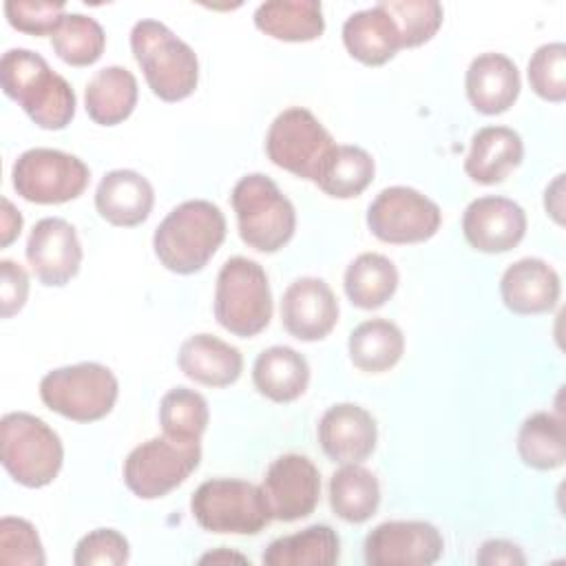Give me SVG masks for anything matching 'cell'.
I'll use <instances>...</instances> for the list:
<instances>
[{
  "label": "cell",
  "mask_w": 566,
  "mask_h": 566,
  "mask_svg": "<svg viewBox=\"0 0 566 566\" xmlns=\"http://www.w3.org/2000/svg\"><path fill=\"white\" fill-rule=\"evenodd\" d=\"M0 84L7 97L46 130H62L75 117V93L49 62L29 49H9L0 60Z\"/></svg>",
  "instance_id": "cell-1"
},
{
  "label": "cell",
  "mask_w": 566,
  "mask_h": 566,
  "mask_svg": "<svg viewBox=\"0 0 566 566\" xmlns=\"http://www.w3.org/2000/svg\"><path fill=\"white\" fill-rule=\"evenodd\" d=\"M226 239L221 208L206 199H190L172 208L153 234L159 263L175 274H195L214 256Z\"/></svg>",
  "instance_id": "cell-2"
},
{
  "label": "cell",
  "mask_w": 566,
  "mask_h": 566,
  "mask_svg": "<svg viewBox=\"0 0 566 566\" xmlns=\"http://www.w3.org/2000/svg\"><path fill=\"white\" fill-rule=\"evenodd\" d=\"M130 49L148 88L159 99L179 102L195 93L199 82L197 53L164 22L150 18L135 22Z\"/></svg>",
  "instance_id": "cell-3"
},
{
  "label": "cell",
  "mask_w": 566,
  "mask_h": 566,
  "mask_svg": "<svg viewBox=\"0 0 566 566\" xmlns=\"http://www.w3.org/2000/svg\"><path fill=\"white\" fill-rule=\"evenodd\" d=\"M0 458L7 473L22 486L51 484L64 462L60 436L38 416L11 411L0 422Z\"/></svg>",
  "instance_id": "cell-4"
},
{
  "label": "cell",
  "mask_w": 566,
  "mask_h": 566,
  "mask_svg": "<svg viewBox=\"0 0 566 566\" xmlns=\"http://www.w3.org/2000/svg\"><path fill=\"white\" fill-rule=\"evenodd\" d=\"M232 208L243 243L259 252H276L294 237L296 210L263 172H250L234 184Z\"/></svg>",
  "instance_id": "cell-5"
},
{
  "label": "cell",
  "mask_w": 566,
  "mask_h": 566,
  "mask_svg": "<svg viewBox=\"0 0 566 566\" xmlns=\"http://www.w3.org/2000/svg\"><path fill=\"white\" fill-rule=\"evenodd\" d=\"M214 318L241 338L256 336L268 327L272 292L261 263L248 256H230L221 265L214 285Z\"/></svg>",
  "instance_id": "cell-6"
},
{
  "label": "cell",
  "mask_w": 566,
  "mask_h": 566,
  "mask_svg": "<svg viewBox=\"0 0 566 566\" xmlns=\"http://www.w3.org/2000/svg\"><path fill=\"white\" fill-rule=\"evenodd\" d=\"M197 524L221 535H256L272 522L261 486L237 478H212L190 497Z\"/></svg>",
  "instance_id": "cell-7"
},
{
  "label": "cell",
  "mask_w": 566,
  "mask_h": 566,
  "mask_svg": "<svg viewBox=\"0 0 566 566\" xmlns=\"http://www.w3.org/2000/svg\"><path fill=\"white\" fill-rule=\"evenodd\" d=\"M119 394L115 374L102 363H75L51 369L40 380L42 402L75 422H95L111 413Z\"/></svg>",
  "instance_id": "cell-8"
},
{
  "label": "cell",
  "mask_w": 566,
  "mask_h": 566,
  "mask_svg": "<svg viewBox=\"0 0 566 566\" xmlns=\"http://www.w3.org/2000/svg\"><path fill=\"white\" fill-rule=\"evenodd\" d=\"M201 442H179L168 436L137 444L124 460V484L142 500H157L184 484L199 467Z\"/></svg>",
  "instance_id": "cell-9"
},
{
  "label": "cell",
  "mask_w": 566,
  "mask_h": 566,
  "mask_svg": "<svg viewBox=\"0 0 566 566\" xmlns=\"http://www.w3.org/2000/svg\"><path fill=\"white\" fill-rule=\"evenodd\" d=\"M334 146L329 130L303 106L281 111L265 135V153L270 161L310 181H316V175Z\"/></svg>",
  "instance_id": "cell-10"
},
{
  "label": "cell",
  "mask_w": 566,
  "mask_h": 566,
  "mask_svg": "<svg viewBox=\"0 0 566 566\" xmlns=\"http://www.w3.org/2000/svg\"><path fill=\"white\" fill-rule=\"evenodd\" d=\"M88 166L57 148H29L11 170L15 192L31 203H66L77 199L88 186Z\"/></svg>",
  "instance_id": "cell-11"
},
{
  "label": "cell",
  "mask_w": 566,
  "mask_h": 566,
  "mask_svg": "<svg viewBox=\"0 0 566 566\" xmlns=\"http://www.w3.org/2000/svg\"><path fill=\"white\" fill-rule=\"evenodd\" d=\"M442 223L433 199L409 186L380 190L367 208L369 232L385 243H420L431 239Z\"/></svg>",
  "instance_id": "cell-12"
},
{
  "label": "cell",
  "mask_w": 566,
  "mask_h": 566,
  "mask_svg": "<svg viewBox=\"0 0 566 566\" xmlns=\"http://www.w3.org/2000/svg\"><path fill=\"white\" fill-rule=\"evenodd\" d=\"M369 566H429L442 557L440 531L422 520H391L378 524L365 537Z\"/></svg>",
  "instance_id": "cell-13"
},
{
  "label": "cell",
  "mask_w": 566,
  "mask_h": 566,
  "mask_svg": "<svg viewBox=\"0 0 566 566\" xmlns=\"http://www.w3.org/2000/svg\"><path fill=\"white\" fill-rule=\"evenodd\" d=\"M272 520L296 522L314 513L321 497V473L301 453L279 455L261 482Z\"/></svg>",
  "instance_id": "cell-14"
},
{
  "label": "cell",
  "mask_w": 566,
  "mask_h": 566,
  "mask_svg": "<svg viewBox=\"0 0 566 566\" xmlns=\"http://www.w3.org/2000/svg\"><path fill=\"white\" fill-rule=\"evenodd\" d=\"M27 261L40 283L66 285L82 265V243L75 228L62 217L40 219L27 239Z\"/></svg>",
  "instance_id": "cell-15"
},
{
  "label": "cell",
  "mask_w": 566,
  "mask_h": 566,
  "mask_svg": "<svg viewBox=\"0 0 566 566\" xmlns=\"http://www.w3.org/2000/svg\"><path fill=\"white\" fill-rule=\"evenodd\" d=\"M462 234L478 252H509L526 234V212L509 197H478L464 208Z\"/></svg>",
  "instance_id": "cell-16"
},
{
  "label": "cell",
  "mask_w": 566,
  "mask_h": 566,
  "mask_svg": "<svg viewBox=\"0 0 566 566\" xmlns=\"http://www.w3.org/2000/svg\"><path fill=\"white\" fill-rule=\"evenodd\" d=\"M338 321V301L332 287L316 276H301L281 298V323L298 340L325 338Z\"/></svg>",
  "instance_id": "cell-17"
},
{
  "label": "cell",
  "mask_w": 566,
  "mask_h": 566,
  "mask_svg": "<svg viewBox=\"0 0 566 566\" xmlns=\"http://www.w3.org/2000/svg\"><path fill=\"white\" fill-rule=\"evenodd\" d=\"M318 442L325 455L334 462L349 464L367 460L378 440L374 416L354 402L332 405L318 420Z\"/></svg>",
  "instance_id": "cell-18"
},
{
  "label": "cell",
  "mask_w": 566,
  "mask_h": 566,
  "mask_svg": "<svg viewBox=\"0 0 566 566\" xmlns=\"http://www.w3.org/2000/svg\"><path fill=\"white\" fill-rule=\"evenodd\" d=\"M562 292L559 274L537 256H524L511 263L500 279V296L513 314L551 312Z\"/></svg>",
  "instance_id": "cell-19"
},
{
  "label": "cell",
  "mask_w": 566,
  "mask_h": 566,
  "mask_svg": "<svg viewBox=\"0 0 566 566\" xmlns=\"http://www.w3.org/2000/svg\"><path fill=\"white\" fill-rule=\"evenodd\" d=\"M471 106L482 115H500L509 111L522 88L515 62L504 53H480L471 60L464 77Z\"/></svg>",
  "instance_id": "cell-20"
},
{
  "label": "cell",
  "mask_w": 566,
  "mask_h": 566,
  "mask_svg": "<svg viewBox=\"0 0 566 566\" xmlns=\"http://www.w3.org/2000/svg\"><path fill=\"white\" fill-rule=\"evenodd\" d=\"M155 203L153 184L128 168L106 172L95 190V208L104 221L117 228H133L150 217Z\"/></svg>",
  "instance_id": "cell-21"
},
{
  "label": "cell",
  "mask_w": 566,
  "mask_h": 566,
  "mask_svg": "<svg viewBox=\"0 0 566 566\" xmlns=\"http://www.w3.org/2000/svg\"><path fill=\"white\" fill-rule=\"evenodd\" d=\"M343 44L354 60L367 66H380L402 49V38L389 11L378 2L369 9L354 11L345 20Z\"/></svg>",
  "instance_id": "cell-22"
},
{
  "label": "cell",
  "mask_w": 566,
  "mask_h": 566,
  "mask_svg": "<svg viewBox=\"0 0 566 566\" xmlns=\"http://www.w3.org/2000/svg\"><path fill=\"white\" fill-rule=\"evenodd\" d=\"M524 157V142L509 126H484L471 137L464 172L484 186L504 181Z\"/></svg>",
  "instance_id": "cell-23"
},
{
  "label": "cell",
  "mask_w": 566,
  "mask_h": 566,
  "mask_svg": "<svg viewBox=\"0 0 566 566\" xmlns=\"http://www.w3.org/2000/svg\"><path fill=\"white\" fill-rule=\"evenodd\" d=\"M177 363L190 380L206 387H228L237 382L243 371L241 352L212 334L186 338L179 347Z\"/></svg>",
  "instance_id": "cell-24"
},
{
  "label": "cell",
  "mask_w": 566,
  "mask_h": 566,
  "mask_svg": "<svg viewBox=\"0 0 566 566\" xmlns=\"http://www.w3.org/2000/svg\"><path fill=\"white\" fill-rule=\"evenodd\" d=\"M252 382L261 396L274 402H292L307 389L310 365L296 349L272 345L256 356L252 365Z\"/></svg>",
  "instance_id": "cell-25"
},
{
  "label": "cell",
  "mask_w": 566,
  "mask_h": 566,
  "mask_svg": "<svg viewBox=\"0 0 566 566\" xmlns=\"http://www.w3.org/2000/svg\"><path fill=\"white\" fill-rule=\"evenodd\" d=\"M137 80L124 66H104L86 84L84 108L99 126L122 124L137 106Z\"/></svg>",
  "instance_id": "cell-26"
},
{
  "label": "cell",
  "mask_w": 566,
  "mask_h": 566,
  "mask_svg": "<svg viewBox=\"0 0 566 566\" xmlns=\"http://www.w3.org/2000/svg\"><path fill=\"white\" fill-rule=\"evenodd\" d=\"M259 31L283 42H312L323 35L325 18L318 0H270L256 7Z\"/></svg>",
  "instance_id": "cell-27"
},
{
  "label": "cell",
  "mask_w": 566,
  "mask_h": 566,
  "mask_svg": "<svg viewBox=\"0 0 566 566\" xmlns=\"http://www.w3.org/2000/svg\"><path fill=\"white\" fill-rule=\"evenodd\" d=\"M340 557V539L327 524L283 535L263 551L265 566H332Z\"/></svg>",
  "instance_id": "cell-28"
},
{
  "label": "cell",
  "mask_w": 566,
  "mask_h": 566,
  "mask_svg": "<svg viewBox=\"0 0 566 566\" xmlns=\"http://www.w3.org/2000/svg\"><path fill=\"white\" fill-rule=\"evenodd\" d=\"M380 504L378 478L358 462L343 464L329 478V506L349 524L367 522Z\"/></svg>",
  "instance_id": "cell-29"
},
{
  "label": "cell",
  "mask_w": 566,
  "mask_h": 566,
  "mask_svg": "<svg viewBox=\"0 0 566 566\" xmlns=\"http://www.w3.org/2000/svg\"><path fill=\"white\" fill-rule=\"evenodd\" d=\"M352 363L367 374L391 369L405 354V336L400 327L387 318H369L358 323L347 340Z\"/></svg>",
  "instance_id": "cell-30"
},
{
  "label": "cell",
  "mask_w": 566,
  "mask_h": 566,
  "mask_svg": "<svg viewBox=\"0 0 566 566\" xmlns=\"http://www.w3.org/2000/svg\"><path fill=\"white\" fill-rule=\"evenodd\" d=\"M343 287L352 305L360 310H378L394 296L398 287V270L389 256L363 252L347 265Z\"/></svg>",
  "instance_id": "cell-31"
},
{
  "label": "cell",
  "mask_w": 566,
  "mask_h": 566,
  "mask_svg": "<svg viewBox=\"0 0 566 566\" xmlns=\"http://www.w3.org/2000/svg\"><path fill=\"white\" fill-rule=\"evenodd\" d=\"M374 172V157L365 148L352 144H336L327 153L314 184L329 197L352 199L371 184Z\"/></svg>",
  "instance_id": "cell-32"
},
{
  "label": "cell",
  "mask_w": 566,
  "mask_h": 566,
  "mask_svg": "<svg viewBox=\"0 0 566 566\" xmlns=\"http://www.w3.org/2000/svg\"><path fill=\"white\" fill-rule=\"evenodd\" d=\"M517 453L522 462L537 471L559 469L566 460L564 422L555 413L535 411L517 431Z\"/></svg>",
  "instance_id": "cell-33"
},
{
  "label": "cell",
  "mask_w": 566,
  "mask_h": 566,
  "mask_svg": "<svg viewBox=\"0 0 566 566\" xmlns=\"http://www.w3.org/2000/svg\"><path fill=\"white\" fill-rule=\"evenodd\" d=\"M210 422L206 398L188 387H172L159 402V424L164 436L179 442H201Z\"/></svg>",
  "instance_id": "cell-34"
},
{
  "label": "cell",
  "mask_w": 566,
  "mask_h": 566,
  "mask_svg": "<svg viewBox=\"0 0 566 566\" xmlns=\"http://www.w3.org/2000/svg\"><path fill=\"white\" fill-rule=\"evenodd\" d=\"M53 51L71 66L95 64L106 46L102 24L84 13H64L60 27L51 35Z\"/></svg>",
  "instance_id": "cell-35"
},
{
  "label": "cell",
  "mask_w": 566,
  "mask_h": 566,
  "mask_svg": "<svg viewBox=\"0 0 566 566\" xmlns=\"http://www.w3.org/2000/svg\"><path fill=\"white\" fill-rule=\"evenodd\" d=\"M398 24L402 49H413L429 42L442 24V4L436 0H380Z\"/></svg>",
  "instance_id": "cell-36"
},
{
  "label": "cell",
  "mask_w": 566,
  "mask_h": 566,
  "mask_svg": "<svg viewBox=\"0 0 566 566\" xmlns=\"http://www.w3.org/2000/svg\"><path fill=\"white\" fill-rule=\"evenodd\" d=\"M528 84L546 102H564L566 99V44L548 42L535 49L528 60Z\"/></svg>",
  "instance_id": "cell-37"
},
{
  "label": "cell",
  "mask_w": 566,
  "mask_h": 566,
  "mask_svg": "<svg viewBox=\"0 0 566 566\" xmlns=\"http://www.w3.org/2000/svg\"><path fill=\"white\" fill-rule=\"evenodd\" d=\"M0 562L18 566H42L46 562L40 535L29 520L13 515L0 520Z\"/></svg>",
  "instance_id": "cell-38"
},
{
  "label": "cell",
  "mask_w": 566,
  "mask_h": 566,
  "mask_svg": "<svg viewBox=\"0 0 566 566\" xmlns=\"http://www.w3.org/2000/svg\"><path fill=\"white\" fill-rule=\"evenodd\" d=\"M7 22L29 35H53L64 18V2L53 0H7Z\"/></svg>",
  "instance_id": "cell-39"
},
{
  "label": "cell",
  "mask_w": 566,
  "mask_h": 566,
  "mask_svg": "<svg viewBox=\"0 0 566 566\" xmlns=\"http://www.w3.org/2000/svg\"><path fill=\"white\" fill-rule=\"evenodd\" d=\"M128 557V539L115 528H95L86 533L73 551V564L77 566H122Z\"/></svg>",
  "instance_id": "cell-40"
},
{
  "label": "cell",
  "mask_w": 566,
  "mask_h": 566,
  "mask_svg": "<svg viewBox=\"0 0 566 566\" xmlns=\"http://www.w3.org/2000/svg\"><path fill=\"white\" fill-rule=\"evenodd\" d=\"M29 296V274L27 270L11 261H0V305H2V318H11L18 314Z\"/></svg>",
  "instance_id": "cell-41"
},
{
  "label": "cell",
  "mask_w": 566,
  "mask_h": 566,
  "mask_svg": "<svg viewBox=\"0 0 566 566\" xmlns=\"http://www.w3.org/2000/svg\"><path fill=\"white\" fill-rule=\"evenodd\" d=\"M478 564L484 566H493V564H526V557L522 553V548L509 539H489L480 546L478 553Z\"/></svg>",
  "instance_id": "cell-42"
},
{
  "label": "cell",
  "mask_w": 566,
  "mask_h": 566,
  "mask_svg": "<svg viewBox=\"0 0 566 566\" xmlns=\"http://www.w3.org/2000/svg\"><path fill=\"white\" fill-rule=\"evenodd\" d=\"M22 230V214L20 210L7 199L2 197V210H0V245L7 248L11 245Z\"/></svg>",
  "instance_id": "cell-43"
},
{
  "label": "cell",
  "mask_w": 566,
  "mask_h": 566,
  "mask_svg": "<svg viewBox=\"0 0 566 566\" xmlns=\"http://www.w3.org/2000/svg\"><path fill=\"white\" fill-rule=\"evenodd\" d=\"M564 175H557L555 179H553V184L546 188V192H544V208H546V212L557 221V223H564V217H562V212H564V197H562V192H564Z\"/></svg>",
  "instance_id": "cell-44"
},
{
  "label": "cell",
  "mask_w": 566,
  "mask_h": 566,
  "mask_svg": "<svg viewBox=\"0 0 566 566\" xmlns=\"http://www.w3.org/2000/svg\"><path fill=\"white\" fill-rule=\"evenodd\" d=\"M228 562H239V564H250L248 557L239 555V553H232L228 548H217L212 553H206L203 557H199V564H228Z\"/></svg>",
  "instance_id": "cell-45"
}]
</instances>
